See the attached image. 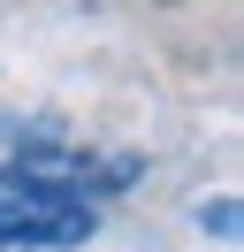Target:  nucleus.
Returning <instances> with one entry per match:
<instances>
[{
	"mask_svg": "<svg viewBox=\"0 0 244 252\" xmlns=\"http://www.w3.org/2000/svg\"><path fill=\"white\" fill-rule=\"evenodd\" d=\"M130 176V160L92 168L61 145H23L0 160V252H61L99 229V199Z\"/></svg>",
	"mask_w": 244,
	"mask_h": 252,
	"instance_id": "nucleus-1",
	"label": "nucleus"
}]
</instances>
